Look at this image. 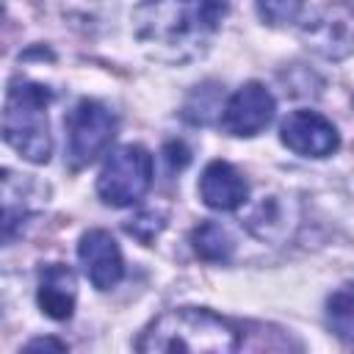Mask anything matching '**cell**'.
Returning <instances> with one entry per match:
<instances>
[{
	"mask_svg": "<svg viewBox=\"0 0 354 354\" xmlns=\"http://www.w3.org/2000/svg\"><path fill=\"white\" fill-rule=\"evenodd\" d=\"M227 0H141L133 11L136 41L163 64L199 58L218 33Z\"/></svg>",
	"mask_w": 354,
	"mask_h": 354,
	"instance_id": "1",
	"label": "cell"
},
{
	"mask_svg": "<svg viewBox=\"0 0 354 354\" xmlns=\"http://www.w3.org/2000/svg\"><path fill=\"white\" fill-rule=\"evenodd\" d=\"M241 346V332L221 315L202 307H177L147 324L136 340L138 351L230 354Z\"/></svg>",
	"mask_w": 354,
	"mask_h": 354,
	"instance_id": "2",
	"label": "cell"
},
{
	"mask_svg": "<svg viewBox=\"0 0 354 354\" xmlns=\"http://www.w3.org/2000/svg\"><path fill=\"white\" fill-rule=\"evenodd\" d=\"M53 91L41 83L14 77L3 105V138L30 163H47L53 155V136L47 122V105Z\"/></svg>",
	"mask_w": 354,
	"mask_h": 354,
	"instance_id": "3",
	"label": "cell"
},
{
	"mask_svg": "<svg viewBox=\"0 0 354 354\" xmlns=\"http://www.w3.org/2000/svg\"><path fill=\"white\" fill-rule=\"evenodd\" d=\"M152 185V155L141 144H122L108 152L100 174L97 194L111 207L136 205Z\"/></svg>",
	"mask_w": 354,
	"mask_h": 354,
	"instance_id": "4",
	"label": "cell"
},
{
	"mask_svg": "<svg viewBox=\"0 0 354 354\" xmlns=\"http://www.w3.org/2000/svg\"><path fill=\"white\" fill-rule=\"evenodd\" d=\"M301 41L329 61L348 58L354 53V6L348 0H313L301 11Z\"/></svg>",
	"mask_w": 354,
	"mask_h": 354,
	"instance_id": "5",
	"label": "cell"
},
{
	"mask_svg": "<svg viewBox=\"0 0 354 354\" xmlns=\"http://www.w3.org/2000/svg\"><path fill=\"white\" fill-rule=\"evenodd\" d=\"M66 124V158L72 169H83L91 160H97L116 136V116L97 100H80L69 116Z\"/></svg>",
	"mask_w": 354,
	"mask_h": 354,
	"instance_id": "6",
	"label": "cell"
},
{
	"mask_svg": "<svg viewBox=\"0 0 354 354\" xmlns=\"http://www.w3.org/2000/svg\"><path fill=\"white\" fill-rule=\"evenodd\" d=\"M274 113H277L274 94L263 83L249 80V83H243L241 88H235L230 94V100L221 108L218 124L230 136L249 138V136H257L260 130H266L271 124Z\"/></svg>",
	"mask_w": 354,
	"mask_h": 354,
	"instance_id": "7",
	"label": "cell"
},
{
	"mask_svg": "<svg viewBox=\"0 0 354 354\" xmlns=\"http://www.w3.org/2000/svg\"><path fill=\"white\" fill-rule=\"evenodd\" d=\"M279 138L288 149L304 158H326L340 147L337 127L318 111H293L279 124Z\"/></svg>",
	"mask_w": 354,
	"mask_h": 354,
	"instance_id": "8",
	"label": "cell"
},
{
	"mask_svg": "<svg viewBox=\"0 0 354 354\" xmlns=\"http://www.w3.org/2000/svg\"><path fill=\"white\" fill-rule=\"evenodd\" d=\"M77 260L97 290H111L124 277V257L108 230H88L77 241Z\"/></svg>",
	"mask_w": 354,
	"mask_h": 354,
	"instance_id": "9",
	"label": "cell"
},
{
	"mask_svg": "<svg viewBox=\"0 0 354 354\" xmlns=\"http://www.w3.org/2000/svg\"><path fill=\"white\" fill-rule=\"evenodd\" d=\"M199 196L213 210H235L246 202L249 185L232 163L210 160L199 177Z\"/></svg>",
	"mask_w": 354,
	"mask_h": 354,
	"instance_id": "10",
	"label": "cell"
},
{
	"mask_svg": "<svg viewBox=\"0 0 354 354\" xmlns=\"http://www.w3.org/2000/svg\"><path fill=\"white\" fill-rule=\"evenodd\" d=\"M36 301L41 307V313L53 321H66L75 313V301H77V282L72 268L61 266V263H50L41 268L39 274V290H36Z\"/></svg>",
	"mask_w": 354,
	"mask_h": 354,
	"instance_id": "11",
	"label": "cell"
},
{
	"mask_svg": "<svg viewBox=\"0 0 354 354\" xmlns=\"http://www.w3.org/2000/svg\"><path fill=\"white\" fill-rule=\"evenodd\" d=\"M191 246L194 252L207 260V263H227L232 257V249H235V241L232 235L216 224V221H202L199 227H194L191 232Z\"/></svg>",
	"mask_w": 354,
	"mask_h": 354,
	"instance_id": "12",
	"label": "cell"
},
{
	"mask_svg": "<svg viewBox=\"0 0 354 354\" xmlns=\"http://www.w3.org/2000/svg\"><path fill=\"white\" fill-rule=\"evenodd\" d=\"M326 324L340 340H354V285H340L326 299Z\"/></svg>",
	"mask_w": 354,
	"mask_h": 354,
	"instance_id": "13",
	"label": "cell"
},
{
	"mask_svg": "<svg viewBox=\"0 0 354 354\" xmlns=\"http://www.w3.org/2000/svg\"><path fill=\"white\" fill-rule=\"evenodd\" d=\"M304 11V0H257V14L266 25L282 28L299 22Z\"/></svg>",
	"mask_w": 354,
	"mask_h": 354,
	"instance_id": "14",
	"label": "cell"
},
{
	"mask_svg": "<svg viewBox=\"0 0 354 354\" xmlns=\"http://www.w3.org/2000/svg\"><path fill=\"white\" fill-rule=\"evenodd\" d=\"M166 227V221H163V213H155V210H144V213H138L136 218H130V224H127V232L130 235H136L141 243H149L160 230Z\"/></svg>",
	"mask_w": 354,
	"mask_h": 354,
	"instance_id": "15",
	"label": "cell"
},
{
	"mask_svg": "<svg viewBox=\"0 0 354 354\" xmlns=\"http://www.w3.org/2000/svg\"><path fill=\"white\" fill-rule=\"evenodd\" d=\"M166 160H169L171 169H183V166L188 163V149H185V144H183V141H169V144H166Z\"/></svg>",
	"mask_w": 354,
	"mask_h": 354,
	"instance_id": "16",
	"label": "cell"
},
{
	"mask_svg": "<svg viewBox=\"0 0 354 354\" xmlns=\"http://www.w3.org/2000/svg\"><path fill=\"white\" fill-rule=\"evenodd\" d=\"M41 348H53V351H66L64 340H53V337H36L25 346V351H41Z\"/></svg>",
	"mask_w": 354,
	"mask_h": 354,
	"instance_id": "17",
	"label": "cell"
}]
</instances>
